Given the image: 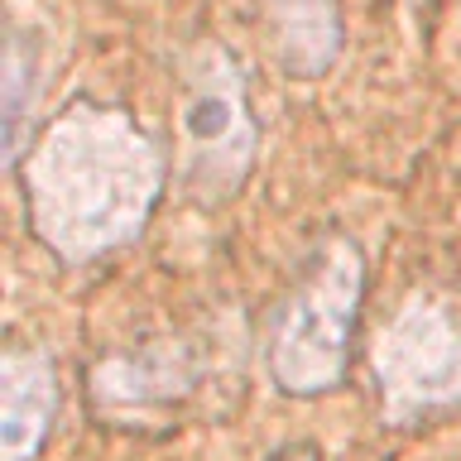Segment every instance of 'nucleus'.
<instances>
[{
	"label": "nucleus",
	"mask_w": 461,
	"mask_h": 461,
	"mask_svg": "<svg viewBox=\"0 0 461 461\" xmlns=\"http://www.w3.org/2000/svg\"><path fill=\"white\" fill-rule=\"evenodd\" d=\"M164 187V149L115 106L77 101L43 130L24 164L34 236L58 259L106 255L149 221Z\"/></svg>",
	"instance_id": "nucleus-1"
},
{
	"label": "nucleus",
	"mask_w": 461,
	"mask_h": 461,
	"mask_svg": "<svg viewBox=\"0 0 461 461\" xmlns=\"http://www.w3.org/2000/svg\"><path fill=\"white\" fill-rule=\"evenodd\" d=\"M360 294H366V259L356 240H322L308 269L298 274L294 294L269 317V375L284 394L317 399L346 380Z\"/></svg>",
	"instance_id": "nucleus-2"
},
{
	"label": "nucleus",
	"mask_w": 461,
	"mask_h": 461,
	"mask_svg": "<svg viewBox=\"0 0 461 461\" xmlns=\"http://www.w3.org/2000/svg\"><path fill=\"white\" fill-rule=\"evenodd\" d=\"M380 389L394 409H432L461 399V308L409 303L375 351Z\"/></svg>",
	"instance_id": "nucleus-3"
},
{
	"label": "nucleus",
	"mask_w": 461,
	"mask_h": 461,
	"mask_svg": "<svg viewBox=\"0 0 461 461\" xmlns=\"http://www.w3.org/2000/svg\"><path fill=\"white\" fill-rule=\"evenodd\" d=\"M183 140L193 149V168L212 193H236L255 158V121L236 82V68L216 58L183 101Z\"/></svg>",
	"instance_id": "nucleus-4"
},
{
	"label": "nucleus",
	"mask_w": 461,
	"mask_h": 461,
	"mask_svg": "<svg viewBox=\"0 0 461 461\" xmlns=\"http://www.w3.org/2000/svg\"><path fill=\"white\" fill-rule=\"evenodd\" d=\"M58 413L53 360L29 346L10 351L0 366V461H29L43 447Z\"/></svg>",
	"instance_id": "nucleus-5"
},
{
	"label": "nucleus",
	"mask_w": 461,
	"mask_h": 461,
	"mask_svg": "<svg viewBox=\"0 0 461 461\" xmlns=\"http://www.w3.org/2000/svg\"><path fill=\"white\" fill-rule=\"evenodd\" d=\"M259 20L274 39V58L294 77H317L341 49L337 0H259Z\"/></svg>",
	"instance_id": "nucleus-6"
},
{
	"label": "nucleus",
	"mask_w": 461,
	"mask_h": 461,
	"mask_svg": "<svg viewBox=\"0 0 461 461\" xmlns=\"http://www.w3.org/2000/svg\"><path fill=\"white\" fill-rule=\"evenodd\" d=\"M24 92H29V58L24 39H10L5 58V158H20V130H24Z\"/></svg>",
	"instance_id": "nucleus-7"
},
{
	"label": "nucleus",
	"mask_w": 461,
	"mask_h": 461,
	"mask_svg": "<svg viewBox=\"0 0 461 461\" xmlns=\"http://www.w3.org/2000/svg\"><path fill=\"white\" fill-rule=\"evenodd\" d=\"M284 461H317V452H312V447H294V452H288Z\"/></svg>",
	"instance_id": "nucleus-8"
}]
</instances>
